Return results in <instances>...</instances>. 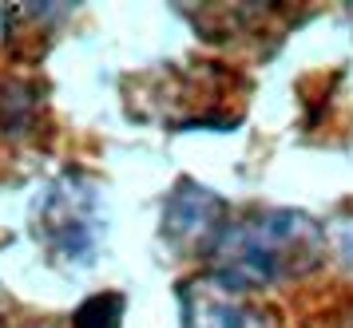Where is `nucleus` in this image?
Here are the masks:
<instances>
[{
  "label": "nucleus",
  "instance_id": "nucleus-5",
  "mask_svg": "<svg viewBox=\"0 0 353 328\" xmlns=\"http://www.w3.org/2000/svg\"><path fill=\"white\" fill-rule=\"evenodd\" d=\"M119 316H123V297L119 293H99L88 305L76 309V328H119Z\"/></svg>",
  "mask_w": 353,
  "mask_h": 328
},
{
  "label": "nucleus",
  "instance_id": "nucleus-2",
  "mask_svg": "<svg viewBox=\"0 0 353 328\" xmlns=\"http://www.w3.org/2000/svg\"><path fill=\"white\" fill-rule=\"evenodd\" d=\"M44 234H48L52 250L72 261L92 257L99 237V198L80 174H68L52 186L48 202H44Z\"/></svg>",
  "mask_w": 353,
  "mask_h": 328
},
{
  "label": "nucleus",
  "instance_id": "nucleus-3",
  "mask_svg": "<svg viewBox=\"0 0 353 328\" xmlns=\"http://www.w3.org/2000/svg\"><path fill=\"white\" fill-rule=\"evenodd\" d=\"M223 198H214L199 182H179L163 206V237L175 250H210V241L223 230Z\"/></svg>",
  "mask_w": 353,
  "mask_h": 328
},
{
  "label": "nucleus",
  "instance_id": "nucleus-4",
  "mask_svg": "<svg viewBox=\"0 0 353 328\" xmlns=\"http://www.w3.org/2000/svg\"><path fill=\"white\" fill-rule=\"evenodd\" d=\"M179 300H183V328H266V316L242 300V289L219 277L187 281L179 289Z\"/></svg>",
  "mask_w": 353,
  "mask_h": 328
},
{
  "label": "nucleus",
  "instance_id": "nucleus-1",
  "mask_svg": "<svg viewBox=\"0 0 353 328\" xmlns=\"http://www.w3.org/2000/svg\"><path fill=\"white\" fill-rule=\"evenodd\" d=\"M210 277L234 289H262L282 277H298L321 261V230L298 210H270L258 218L223 226L210 241Z\"/></svg>",
  "mask_w": 353,
  "mask_h": 328
}]
</instances>
